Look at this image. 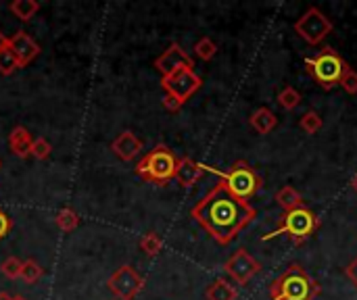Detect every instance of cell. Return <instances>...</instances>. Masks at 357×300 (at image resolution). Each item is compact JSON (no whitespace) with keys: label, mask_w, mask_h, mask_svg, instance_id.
<instances>
[{"label":"cell","mask_w":357,"mask_h":300,"mask_svg":"<svg viewBox=\"0 0 357 300\" xmlns=\"http://www.w3.org/2000/svg\"><path fill=\"white\" fill-rule=\"evenodd\" d=\"M192 219L222 246L238 238V234L255 219V209L232 196L220 182L192 207Z\"/></svg>","instance_id":"6da1fadb"},{"label":"cell","mask_w":357,"mask_h":300,"mask_svg":"<svg viewBox=\"0 0 357 300\" xmlns=\"http://www.w3.org/2000/svg\"><path fill=\"white\" fill-rule=\"evenodd\" d=\"M320 297V284L299 265L293 263L282 276L270 284L272 300H316Z\"/></svg>","instance_id":"7a4b0ae2"},{"label":"cell","mask_w":357,"mask_h":300,"mask_svg":"<svg viewBox=\"0 0 357 300\" xmlns=\"http://www.w3.org/2000/svg\"><path fill=\"white\" fill-rule=\"evenodd\" d=\"M203 167H205V171L215 173L220 177V184L232 196H236L241 200H247L249 203V198H253L255 194H259V190L264 188L261 175L247 161H236L226 171H220V169H213V167H207V165H203Z\"/></svg>","instance_id":"3957f363"},{"label":"cell","mask_w":357,"mask_h":300,"mask_svg":"<svg viewBox=\"0 0 357 300\" xmlns=\"http://www.w3.org/2000/svg\"><path fill=\"white\" fill-rule=\"evenodd\" d=\"M176 167H178V157L174 155V150L167 148L165 144H157L151 152H146L138 161L134 171L140 180L149 184L167 186L176 175Z\"/></svg>","instance_id":"277c9868"},{"label":"cell","mask_w":357,"mask_h":300,"mask_svg":"<svg viewBox=\"0 0 357 300\" xmlns=\"http://www.w3.org/2000/svg\"><path fill=\"white\" fill-rule=\"evenodd\" d=\"M318 228H320V217L303 205L299 209L287 211L280 217L278 228L274 232L266 234L261 240L268 242V240H274L278 236H287L293 244H303L305 240H310L318 232Z\"/></svg>","instance_id":"5b68a950"},{"label":"cell","mask_w":357,"mask_h":300,"mask_svg":"<svg viewBox=\"0 0 357 300\" xmlns=\"http://www.w3.org/2000/svg\"><path fill=\"white\" fill-rule=\"evenodd\" d=\"M347 69V61L335 48H322L314 56L305 58V71L322 90H333L335 86H339Z\"/></svg>","instance_id":"8992f818"},{"label":"cell","mask_w":357,"mask_h":300,"mask_svg":"<svg viewBox=\"0 0 357 300\" xmlns=\"http://www.w3.org/2000/svg\"><path fill=\"white\" fill-rule=\"evenodd\" d=\"M335 29V23L318 8V6H310L297 21H295V33L305 40L310 46H318L320 42L326 40V35H331Z\"/></svg>","instance_id":"52a82bcc"},{"label":"cell","mask_w":357,"mask_h":300,"mask_svg":"<svg viewBox=\"0 0 357 300\" xmlns=\"http://www.w3.org/2000/svg\"><path fill=\"white\" fill-rule=\"evenodd\" d=\"M107 288L117 300H134L144 290V278L132 265H121L107 280Z\"/></svg>","instance_id":"ba28073f"},{"label":"cell","mask_w":357,"mask_h":300,"mask_svg":"<svg viewBox=\"0 0 357 300\" xmlns=\"http://www.w3.org/2000/svg\"><path fill=\"white\" fill-rule=\"evenodd\" d=\"M224 271L228 274V278L234 284L247 286L261 271V263L255 257H251V253L247 248H241L224 263Z\"/></svg>","instance_id":"9c48e42d"},{"label":"cell","mask_w":357,"mask_h":300,"mask_svg":"<svg viewBox=\"0 0 357 300\" xmlns=\"http://www.w3.org/2000/svg\"><path fill=\"white\" fill-rule=\"evenodd\" d=\"M201 86H203V79L195 73V69H184L169 77H161L163 92L176 96L180 102H186L192 94L201 90Z\"/></svg>","instance_id":"30bf717a"},{"label":"cell","mask_w":357,"mask_h":300,"mask_svg":"<svg viewBox=\"0 0 357 300\" xmlns=\"http://www.w3.org/2000/svg\"><path fill=\"white\" fill-rule=\"evenodd\" d=\"M195 63L192 58L188 56V52L178 44H169L157 58H155V69L161 73V77H169L178 71H184V69H192Z\"/></svg>","instance_id":"8fae6325"},{"label":"cell","mask_w":357,"mask_h":300,"mask_svg":"<svg viewBox=\"0 0 357 300\" xmlns=\"http://www.w3.org/2000/svg\"><path fill=\"white\" fill-rule=\"evenodd\" d=\"M8 48L15 54L19 67H27L40 54V44L23 29H19L15 35L8 38Z\"/></svg>","instance_id":"7c38bea8"},{"label":"cell","mask_w":357,"mask_h":300,"mask_svg":"<svg viewBox=\"0 0 357 300\" xmlns=\"http://www.w3.org/2000/svg\"><path fill=\"white\" fill-rule=\"evenodd\" d=\"M111 150H113V155L117 157V159H121V161H134V157H138L140 155V150H142V140L134 134V132H130V129H126V132H121L113 142H111Z\"/></svg>","instance_id":"4fadbf2b"},{"label":"cell","mask_w":357,"mask_h":300,"mask_svg":"<svg viewBox=\"0 0 357 300\" xmlns=\"http://www.w3.org/2000/svg\"><path fill=\"white\" fill-rule=\"evenodd\" d=\"M205 173V167L197 161H192L190 157H182L178 159V167H176V175L174 180L182 186V188H190L195 186Z\"/></svg>","instance_id":"5bb4252c"},{"label":"cell","mask_w":357,"mask_h":300,"mask_svg":"<svg viewBox=\"0 0 357 300\" xmlns=\"http://www.w3.org/2000/svg\"><path fill=\"white\" fill-rule=\"evenodd\" d=\"M31 144H33V138H31V134L27 132V127H23V125H17V127L8 134V148H10V152H13L17 159H27V157H31Z\"/></svg>","instance_id":"9a60e30c"},{"label":"cell","mask_w":357,"mask_h":300,"mask_svg":"<svg viewBox=\"0 0 357 300\" xmlns=\"http://www.w3.org/2000/svg\"><path fill=\"white\" fill-rule=\"evenodd\" d=\"M205 299L207 300H236L238 299V290L234 284H230L228 280L224 278H218L213 280L207 290H205Z\"/></svg>","instance_id":"2e32d148"},{"label":"cell","mask_w":357,"mask_h":300,"mask_svg":"<svg viewBox=\"0 0 357 300\" xmlns=\"http://www.w3.org/2000/svg\"><path fill=\"white\" fill-rule=\"evenodd\" d=\"M249 125L257 132V134H270L276 125H278V117L268 109V106H261L257 109L251 117H249Z\"/></svg>","instance_id":"e0dca14e"},{"label":"cell","mask_w":357,"mask_h":300,"mask_svg":"<svg viewBox=\"0 0 357 300\" xmlns=\"http://www.w3.org/2000/svg\"><path fill=\"white\" fill-rule=\"evenodd\" d=\"M276 203L287 211H293V209H299L303 207V196L293 188V186H282L278 192H276Z\"/></svg>","instance_id":"ac0fdd59"},{"label":"cell","mask_w":357,"mask_h":300,"mask_svg":"<svg viewBox=\"0 0 357 300\" xmlns=\"http://www.w3.org/2000/svg\"><path fill=\"white\" fill-rule=\"evenodd\" d=\"M8 10L21 19V21H29L38 10H40V2L38 0H13L8 4Z\"/></svg>","instance_id":"d6986e66"},{"label":"cell","mask_w":357,"mask_h":300,"mask_svg":"<svg viewBox=\"0 0 357 300\" xmlns=\"http://www.w3.org/2000/svg\"><path fill=\"white\" fill-rule=\"evenodd\" d=\"M54 223H56V228H59L61 232L69 234V232H73V230L79 226V215H77L71 207H65V209H61V211L56 213Z\"/></svg>","instance_id":"ffe728a7"},{"label":"cell","mask_w":357,"mask_h":300,"mask_svg":"<svg viewBox=\"0 0 357 300\" xmlns=\"http://www.w3.org/2000/svg\"><path fill=\"white\" fill-rule=\"evenodd\" d=\"M138 246H140V251L146 255V257H157L159 253H161V248H163V240H161V236L157 234V232H149V234H144L140 240H138Z\"/></svg>","instance_id":"44dd1931"},{"label":"cell","mask_w":357,"mask_h":300,"mask_svg":"<svg viewBox=\"0 0 357 300\" xmlns=\"http://www.w3.org/2000/svg\"><path fill=\"white\" fill-rule=\"evenodd\" d=\"M42 278H44V269L40 267V263H38V261H33V259L23 261V265H21V274H19V280H23L25 284H38Z\"/></svg>","instance_id":"7402d4cb"},{"label":"cell","mask_w":357,"mask_h":300,"mask_svg":"<svg viewBox=\"0 0 357 300\" xmlns=\"http://www.w3.org/2000/svg\"><path fill=\"white\" fill-rule=\"evenodd\" d=\"M301 92L295 90L293 86H287L278 92V104L284 109V111H295L299 104H301Z\"/></svg>","instance_id":"603a6c76"},{"label":"cell","mask_w":357,"mask_h":300,"mask_svg":"<svg viewBox=\"0 0 357 300\" xmlns=\"http://www.w3.org/2000/svg\"><path fill=\"white\" fill-rule=\"evenodd\" d=\"M322 125H324V121H322L320 113H316V111L303 113V117H301V121H299V127H301L305 134H310V136L318 134V132L322 129Z\"/></svg>","instance_id":"cb8c5ba5"},{"label":"cell","mask_w":357,"mask_h":300,"mask_svg":"<svg viewBox=\"0 0 357 300\" xmlns=\"http://www.w3.org/2000/svg\"><path fill=\"white\" fill-rule=\"evenodd\" d=\"M195 54H197L201 61H211V58L218 54V44H215L211 38H201V40L195 44Z\"/></svg>","instance_id":"d4e9b609"},{"label":"cell","mask_w":357,"mask_h":300,"mask_svg":"<svg viewBox=\"0 0 357 300\" xmlns=\"http://www.w3.org/2000/svg\"><path fill=\"white\" fill-rule=\"evenodd\" d=\"M19 69V63L15 58V54L10 52V48H2L0 50V75H10Z\"/></svg>","instance_id":"484cf974"},{"label":"cell","mask_w":357,"mask_h":300,"mask_svg":"<svg viewBox=\"0 0 357 300\" xmlns=\"http://www.w3.org/2000/svg\"><path fill=\"white\" fill-rule=\"evenodd\" d=\"M21 265H23V261H21V259H17V257H6V259L2 261V265H0V271H2V276H4V278H8V280H17V278H19V274H21Z\"/></svg>","instance_id":"4316f807"},{"label":"cell","mask_w":357,"mask_h":300,"mask_svg":"<svg viewBox=\"0 0 357 300\" xmlns=\"http://www.w3.org/2000/svg\"><path fill=\"white\" fill-rule=\"evenodd\" d=\"M52 152V146L46 138H36L33 144H31V157L38 159V161H46Z\"/></svg>","instance_id":"83f0119b"},{"label":"cell","mask_w":357,"mask_h":300,"mask_svg":"<svg viewBox=\"0 0 357 300\" xmlns=\"http://www.w3.org/2000/svg\"><path fill=\"white\" fill-rule=\"evenodd\" d=\"M339 86L347 92V94H357V71L356 69H347L345 73H343V77H341V81H339Z\"/></svg>","instance_id":"f1b7e54d"},{"label":"cell","mask_w":357,"mask_h":300,"mask_svg":"<svg viewBox=\"0 0 357 300\" xmlns=\"http://www.w3.org/2000/svg\"><path fill=\"white\" fill-rule=\"evenodd\" d=\"M161 104H163V109L169 111V113H178V111L184 106V102H180V100H178L176 96H172V94H163Z\"/></svg>","instance_id":"f546056e"},{"label":"cell","mask_w":357,"mask_h":300,"mask_svg":"<svg viewBox=\"0 0 357 300\" xmlns=\"http://www.w3.org/2000/svg\"><path fill=\"white\" fill-rule=\"evenodd\" d=\"M10 228H13V221H10V217L0 209V240L10 232Z\"/></svg>","instance_id":"4dcf8cb0"},{"label":"cell","mask_w":357,"mask_h":300,"mask_svg":"<svg viewBox=\"0 0 357 300\" xmlns=\"http://www.w3.org/2000/svg\"><path fill=\"white\" fill-rule=\"evenodd\" d=\"M345 276H347V280H349L354 286H357V257L345 267Z\"/></svg>","instance_id":"1f68e13d"},{"label":"cell","mask_w":357,"mask_h":300,"mask_svg":"<svg viewBox=\"0 0 357 300\" xmlns=\"http://www.w3.org/2000/svg\"><path fill=\"white\" fill-rule=\"evenodd\" d=\"M2 48H8V38L0 31V50H2Z\"/></svg>","instance_id":"d6a6232c"},{"label":"cell","mask_w":357,"mask_h":300,"mask_svg":"<svg viewBox=\"0 0 357 300\" xmlns=\"http://www.w3.org/2000/svg\"><path fill=\"white\" fill-rule=\"evenodd\" d=\"M351 188H354V192L357 194V173H356V177L351 180Z\"/></svg>","instance_id":"836d02e7"},{"label":"cell","mask_w":357,"mask_h":300,"mask_svg":"<svg viewBox=\"0 0 357 300\" xmlns=\"http://www.w3.org/2000/svg\"><path fill=\"white\" fill-rule=\"evenodd\" d=\"M13 297L10 294H6V292H0V300H10Z\"/></svg>","instance_id":"e575fe53"},{"label":"cell","mask_w":357,"mask_h":300,"mask_svg":"<svg viewBox=\"0 0 357 300\" xmlns=\"http://www.w3.org/2000/svg\"><path fill=\"white\" fill-rule=\"evenodd\" d=\"M10 300H27V299H25V297H21V294H15Z\"/></svg>","instance_id":"d590c367"},{"label":"cell","mask_w":357,"mask_h":300,"mask_svg":"<svg viewBox=\"0 0 357 300\" xmlns=\"http://www.w3.org/2000/svg\"><path fill=\"white\" fill-rule=\"evenodd\" d=\"M0 167H2V161H0Z\"/></svg>","instance_id":"8d00e7d4"}]
</instances>
